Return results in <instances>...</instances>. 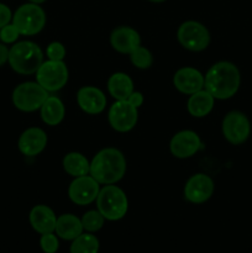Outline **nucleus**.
Returning <instances> with one entry per match:
<instances>
[{
  "label": "nucleus",
  "mask_w": 252,
  "mask_h": 253,
  "mask_svg": "<svg viewBox=\"0 0 252 253\" xmlns=\"http://www.w3.org/2000/svg\"><path fill=\"white\" fill-rule=\"evenodd\" d=\"M77 104L89 115H98L106 109V95L101 89L93 85H85L77 91Z\"/></svg>",
  "instance_id": "14"
},
{
  "label": "nucleus",
  "mask_w": 252,
  "mask_h": 253,
  "mask_svg": "<svg viewBox=\"0 0 252 253\" xmlns=\"http://www.w3.org/2000/svg\"><path fill=\"white\" fill-rule=\"evenodd\" d=\"M57 236L64 241H73L84 232L82 220L73 214H62L57 217L56 229Z\"/></svg>",
  "instance_id": "20"
},
{
  "label": "nucleus",
  "mask_w": 252,
  "mask_h": 253,
  "mask_svg": "<svg viewBox=\"0 0 252 253\" xmlns=\"http://www.w3.org/2000/svg\"><path fill=\"white\" fill-rule=\"evenodd\" d=\"M35 74L37 83L48 93L61 90L69 78L68 67L64 61H43Z\"/></svg>",
  "instance_id": "8"
},
{
  "label": "nucleus",
  "mask_w": 252,
  "mask_h": 253,
  "mask_svg": "<svg viewBox=\"0 0 252 253\" xmlns=\"http://www.w3.org/2000/svg\"><path fill=\"white\" fill-rule=\"evenodd\" d=\"M110 44L119 53L130 54L141 46L140 34L130 26H119L110 34Z\"/></svg>",
  "instance_id": "17"
},
{
  "label": "nucleus",
  "mask_w": 252,
  "mask_h": 253,
  "mask_svg": "<svg viewBox=\"0 0 252 253\" xmlns=\"http://www.w3.org/2000/svg\"><path fill=\"white\" fill-rule=\"evenodd\" d=\"M40 115L46 125H59L66 116V108H64L63 101L58 96L49 95L42 104L41 109H40Z\"/></svg>",
  "instance_id": "22"
},
{
  "label": "nucleus",
  "mask_w": 252,
  "mask_h": 253,
  "mask_svg": "<svg viewBox=\"0 0 252 253\" xmlns=\"http://www.w3.org/2000/svg\"><path fill=\"white\" fill-rule=\"evenodd\" d=\"M9 59V48L5 46V43H0V67L4 66Z\"/></svg>",
  "instance_id": "32"
},
{
  "label": "nucleus",
  "mask_w": 252,
  "mask_h": 253,
  "mask_svg": "<svg viewBox=\"0 0 252 253\" xmlns=\"http://www.w3.org/2000/svg\"><path fill=\"white\" fill-rule=\"evenodd\" d=\"M20 36H21V35H20L19 30L16 29V26H15L12 22H10L6 26L0 29V40H1L2 43L5 44L15 43Z\"/></svg>",
  "instance_id": "28"
},
{
  "label": "nucleus",
  "mask_w": 252,
  "mask_h": 253,
  "mask_svg": "<svg viewBox=\"0 0 252 253\" xmlns=\"http://www.w3.org/2000/svg\"><path fill=\"white\" fill-rule=\"evenodd\" d=\"M148 1H152V2H163L166 0H148Z\"/></svg>",
  "instance_id": "34"
},
{
  "label": "nucleus",
  "mask_w": 252,
  "mask_h": 253,
  "mask_svg": "<svg viewBox=\"0 0 252 253\" xmlns=\"http://www.w3.org/2000/svg\"><path fill=\"white\" fill-rule=\"evenodd\" d=\"M30 225L40 235L54 232L57 224V216L53 210L43 204L35 205L29 215Z\"/></svg>",
  "instance_id": "18"
},
{
  "label": "nucleus",
  "mask_w": 252,
  "mask_h": 253,
  "mask_svg": "<svg viewBox=\"0 0 252 253\" xmlns=\"http://www.w3.org/2000/svg\"><path fill=\"white\" fill-rule=\"evenodd\" d=\"M204 89L215 100H227L236 95L241 85V73L236 64L229 61H220L212 64L205 74Z\"/></svg>",
  "instance_id": "1"
},
{
  "label": "nucleus",
  "mask_w": 252,
  "mask_h": 253,
  "mask_svg": "<svg viewBox=\"0 0 252 253\" xmlns=\"http://www.w3.org/2000/svg\"><path fill=\"white\" fill-rule=\"evenodd\" d=\"M96 210L108 221H119L128 210V199L126 193L115 184L104 185L96 198Z\"/></svg>",
  "instance_id": "4"
},
{
  "label": "nucleus",
  "mask_w": 252,
  "mask_h": 253,
  "mask_svg": "<svg viewBox=\"0 0 252 253\" xmlns=\"http://www.w3.org/2000/svg\"><path fill=\"white\" fill-rule=\"evenodd\" d=\"M40 247L43 253H57L59 249V237L56 232H48V234L41 235L40 239Z\"/></svg>",
  "instance_id": "27"
},
{
  "label": "nucleus",
  "mask_w": 252,
  "mask_h": 253,
  "mask_svg": "<svg viewBox=\"0 0 252 253\" xmlns=\"http://www.w3.org/2000/svg\"><path fill=\"white\" fill-rule=\"evenodd\" d=\"M214 104V96H212L207 89H202V90L189 95V99H188L187 103L188 113H189L193 118H205V116H208L212 111Z\"/></svg>",
  "instance_id": "19"
},
{
  "label": "nucleus",
  "mask_w": 252,
  "mask_h": 253,
  "mask_svg": "<svg viewBox=\"0 0 252 253\" xmlns=\"http://www.w3.org/2000/svg\"><path fill=\"white\" fill-rule=\"evenodd\" d=\"M30 2H34V4H42V2H44L46 0H29Z\"/></svg>",
  "instance_id": "33"
},
{
  "label": "nucleus",
  "mask_w": 252,
  "mask_h": 253,
  "mask_svg": "<svg viewBox=\"0 0 252 253\" xmlns=\"http://www.w3.org/2000/svg\"><path fill=\"white\" fill-rule=\"evenodd\" d=\"M205 78L194 67H182L173 76V85L179 93L192 95L204 89Z\"/></svg>",
  "instance_id": "15"
},
{
  "label": "nucleus",
  "mask_w": 252,
  "mask_h": 253,
  "mask_svg": "<svg viewBox=\"0 0 252 253\" xmlns=\"http://www.w3.org/2000/svg\"><path fill=\"white\" fill-rule=\"evenodd\" d=\"M49 93L42 88L37 82H25L19 84L12 91V104L24 113H34L40 110Z\"/></svg>",
  "instance_id": "6"
},
{
  "label": "nucleus",
  "mask_w": 252,
  "mask_h": 253,
  "mask_svg": "<svg viewBox=\"0 0 252 253\" xmlns=\"http://www.w3.org/2000/svg\"><path fill=\"white\" fill-rule=\"evenodd\" d=\"M177 39L180 46L187 51L202 52L209 46L210 32L202 22L188 20L178 27Z\"/></svg>",
  "instance_id": "7"
},
{
  "label": "nucleus",
  "mask_w": 252,
  "mask_h": 253,
  "mask_svg": "<svg viewBox=\"0 0 252 253\" xmlns=\"http://www.w3.org/2000/svg\"><path fill=\"white\" fill-rule=\"evenodd\" d=\"M62 166L64 172L73 178L89 174L90 170V161H88L85 156L79 152L67 153L62 161Z\"/></svg>",
  "instance_id": "23"
},
{
  "label": "nucleus",
  "mask_w": 252,
  "mask_h": 253,
  "mask_svg": "<svg viewBox=\"0 0 252 253\" xmlns=\"http://www.w3.org/2000/svg\"><path fill=\"white\" fill-rule=\"evenodd\" d=\"M130 56V61L136 68L138 69H148L153 64V56L151 51L146 47L140 46L128 54Z\"/></svg>",
  "instance_id": "26"
},
{
  "label": "nucleus",
  "mask_w": 252,
  "mask_h": 253,
  "mask_svg": "<svg viewBox=\"0 0 252 253\" xmlns=\"http://www.w3.org/2000/svg\"><path fill=\"white\" fill-rule=\"evenodd\" d=\"M100 249V242L98 237L90 232H85L79 235L71 244V253H98Z\"/></svg>",
  "instance_id": "24"
},
{
  "label": "nucleus",
  "mask_w": 252,
  "mask_h": 253,
  "mask_svg": "<svg viewBox=\"0 0 252 253\" xmlns=\"http://www.w3.org/2000/svg\"><path fill=\"white\" fill-rule=\"evenodd\" d=\"M202 148V140L195 131L183 130L173 135L169 142V151L173 157L187 160L193 157Z\"/></svg>",
  "instance_id": "13"
},
{
  "label": "nucleus",
  "mask_w": 252,
  "mask_h": 253,
  "mask_svg": "<svg viewBox=\"0 0 252 253\" xmlns=\"http://www.w3.org/2000/svg\"><path fill=\"white\" fill-rule=\"evenodd\" d=\"M48 138L40 127H29L20 135L17 141L19 151L26 157H36L46 148Z\"/></svg>",
  "instance_id": "16"
},
{
  "label": "nucleus",
  "mask_w": 252,
  "mask_h": 253,
  "mask_svg": "<svg viewBox=\"0 0 252 253\" xmlns=\"http://www.w3.org/2000/svg\"><path fill=\"white\" fill-rule=\"evenodd\" d=\"M126 158L120 150L106 147L99 151L90 161L89 174L100 185L116 184L126 173Z\"/></svg>",
  "instance_id": "2"
},
{
  "label": "nucleus",
  "mask_w": 252,
  "mask_h": 253,
  "mask_svg": "<svg viewBox=\"0 0 252 253\" xmlns=\"http://www.w3.org/2000/svg\"><path fill=\"white\" fill-rule=\"evenodd\" d=\"M99 192L100 184L90 174L74 178L68 187L69 199L79 207H85L95 202Z\"/></svg>",
  "instance_id": "11"
},
{
  "label": "nucleus",
  "mask_w": 252,
  "mask_h": 253,
  "mask_svg": "<svg viewBox=\"0 0 252 253\" xmlns=\"http://www.w3.org/2000/svg\"><path fill=\"white\" fill-rule=\"evenodd\" d=\"M66 53V47L61 42H51L46 48L47 58L51 59V61H63Z\"/></svg>",
  "instance_id": "29"
},
{
  "label": "nucleus",
  "mask_w": 252,
  "mask_h": 253,
  "mask_svg": "<svg viewBox=\"0 0 252 253\" xmlns=\"http://www.w3.org/2000/svg\"><path fill=\"white\" fill-rule=\"evenodd\" d=\"M108 91L115 100H126L132 94L133 82L128 74L116 72L108 79Z\"/></svg>",
  "instance_id": "21"
},
{
  "label": "nucleus",
  "mask_w": 252,
  "mask_h": 253,
  "mask_svg": "<svg viewBox=\"0 0 252 253\" xmlns=\"http://www.w3.org/2000/svg\"><path fill=\"white\" fill-rule=\"evenodd\" d=\"M108 121L118 132H128L137 125L138 109L131 105L127 100H115L109 108Z\"/></svg>",
  "instance_id": "10"
},
{
  "label": "nucleus",
  "mask_w": 252,
  "mask_h": 253,
  "mask_svg": "<svg viewBox=\"0 0 252 253\" xmlns=\"http://www.w3.org/2000/svg\"><path fill=\"white\" fill-rule=\"evenodd\" d=\"M221 132L225 140L234 146L246 142L251 135V123L245 113L231 110L224 116L221 123Z\"/></svg>",
  "instance_id": "9"
},
{
  "label": "nucleus",
  "mask_w": 252,
  "mask_h": 253,
  "mask_svg": "<svg viewBox=\"0 0 252 253\" xmlns=\"http://www.w3.org/2000/svg\"><path fill=\"white\" fill-rule=\"evenodd\" d=\"M12 20V12L7 5L0 2V29L10 24Z\"/></svg>",
  "instance_id": "30"
},
{
  "label": "nucleus",
  "mask_w": 252,
  "mask_h": 253,
  "mask_svg": "<svg viewBox=\"0 0 252 253\" xmlns=\"http://www.w3.org/2000/svg\"><path fill=\"white\" fill-rule=\"evenodd\" d=\"M126 100H127L128 103L131 104V105H133L135 108L138 109L143 104V95H142V93H141V91L133 90L132 94H131V95L128 96Z\"/></svg>",
  "instance_id": "31"
},
{
  "label": "nucleus",
  "mask_w": 252,
  "mask_h": 253,
  "mask_svg": "<svg viewBox=\"0 0 252 253\" xmlns=\"http://www.w3.org/2000/svg\"><path fill=\"white\" fill-rule=\"evenodd\" d=\"M46 12L39 4L27 2L17 7L12 15L11 22L22 36H34L40 34L46 25Z\"/></svg>",
  "instance_id": "5"
},
{
  "label": "nucleus",
  "mask_w": 252,
  "mask_h": 253,
  "mask_svg": "<svg viewBox=\"0 0 252 253\" xmlns=\"http://www.w3.org/2000/svg\"><path fill=\"white\" fill-rule=\"evenodd\" d=\"M215 183L205 173L193 174L184 185V198L192 204H203L212 197Z\"/></svg>",
  "instance_id": "12"
},
{
  "label": "nucleus",
  "mask_w": 252,
  "mask_h": 253,
  "mask_svg": "<svg viewBox=\"0 0 252 253\" xmlns=\"http://www.w3.org/2000/svg\"><path fill=\"white\" fill-rule=\"evenodd\" d=\"M9 62L12 71L22 76H31L43 63L41 47L32 41H20L9 48Z\"/></svg>",
  "instance_id": "3"
},
{
  "label": "nucleus",
  "mask_w": 252,
  "mask_h": 253,
  "mask_svg": "<svg viewBox=\"0 0 252 253\" xmlns=\"http://www.w3.org/2000/svg\"><path fill=\"white\" fill-rule=\"evenodd\" d=\"M81 220L84 231L90 232V234L100 231L105 224V217L98 210H89L83 215Z\"/></svg>",
  "instance_id": "25"
}]
</instances>
